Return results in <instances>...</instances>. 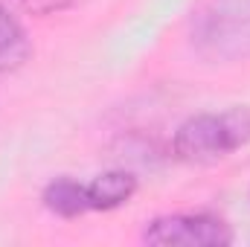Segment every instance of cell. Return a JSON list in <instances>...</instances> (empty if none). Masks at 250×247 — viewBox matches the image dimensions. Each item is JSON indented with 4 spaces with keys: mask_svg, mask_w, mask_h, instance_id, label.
Instances as JSON below:
<instances>
[{
    "mask_svg": "<svg viewBox=\"0 0 250 247\" xmlns=\"http://www.w3.org/2000/svg\"><path fill=\"white\" fill-rule=\"evenodd\" d=\"M250 143V108L198 114L175 131L172 151L184 163H215Z\"/></svg>",
    "mask_w": 250,
    "mask_h": 247,
    "instance_id": "1",
    "label": "cell"
},
{
    "mask_svg": "<svg viewBox=\"0 0 250 247\" xmlns=\"http://www.w3.org/2000/svg\"><path fill=\"white\" fill-rule=\"evenodd\" d=\"M192 47L215 64L250 59V0H209L192 21Z\"/></svg>",
    "mask_w": 250,
    "mask_h": 247,
    "instance_id": "2",
    "label": "cell"
},
{
    "mask_svg": "<svg viewBox=\"0 0 250 247\" xmlns=\"http://www.w3.org/2000/svg\"><path fill=\"white\" fill-rule=\"evenodd\" d=\"M143 242L160 247H224L233 245V227L209 212H178L154 218L143 230Z\"/></svg>",
    "mask_w": 250,
    "mask_h": 247,
    "instance_id": "3",
    "label": "cell"
},
{
    "mask_svg": "<svg viewBox=\"0 0 250 247\" xmlns=\"http://www.w3.org/2000/svg\"><path fill=\"white\" fill-rule=\"evenodd\" d=\"M84 192H87L90 212H99V209L108 212L131 201V195L137 192V178L131 172H105L90 184H84Z\"/></svg>",
    "mask_w": 250,
    "mask_h": 247,
    "instance_id": "4",
    "label": "cell"
},
{
    "mask_svg": "<svg viewBox=\"0 0 250 247\" xmlns=\"http://www.w3.org/2000/svg\"><path fill=\"white\" fill-rule=\"evenodd\" d=\"M44 206L62 218H79V215L90 212L84 184H79L73 178H56L47 186L44 189Z\"/></svg>",
    "mask_w": 250,
    "mask_h": 247,
    "instance_id": "5",
    "label": "cell"
},
{
    "mask_svg": "<svg viewBox=\"0 0 250 247\" xmlns=\"http://www.w3.org/2000/svg\"><path fill=\"white\" fill-rule=\"evenodd\" d=\"M29 59V38L9 9L0 6V73H12Z\"/></svg>",
    "mask_w": 250,
    "mask_h": 247,
    "instance_id": "6",
    "label": "cell"
}]
</instances>
